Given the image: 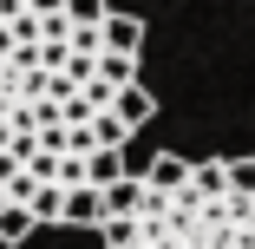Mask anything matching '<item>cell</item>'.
I'll return each mask as SVG.
<instances>
[{
	"mask_svg": "<svg viewBox=\"0 0 255 249\" xmlns=\"http://www.w3.org/2000/svg\"><path fill=\"white\" fill-rule=\"evenodd\" d=\"M125 249H255V197L229 190L223 158H190L177 190L137 177Z\"/></svg>",
	"mask_w": 255,
	"mask_h": 249,
	"instance_id": "cell-1",
	"label": "cell"
},
{
	"mask_svg": "<svg viewBox=\"0 0 255 249\" xmlns=\"http://www.w3.org/2000/svg\"><path fill=\"white\" fill-rule=\"evenodd\" d=\"M112 112H118V118L131 125V138H137L150 118H157V98H150V85H144V79H131V85H118V92H112Z\"/></svg>",
	"mask_w": 255,
	"mask_h": 249,
	"instance_id": "cell-2",
	"label": "cell"
},
{
	"mask_svg": "<svg viewBox=\"0 0 255 249\" xmlns=\"http://www.w3.org/2000/svg\"><path fill=\"white\" fill-rule=\"evenodd\" d=\"M98 39H105V53H137L144 59V20L137 13H105V20H98Z\"/></svg>",
	"mask_w": 255,
	"mask_h": 249,
	"instance_id": "cell-3",
	"label": "cell"
},
{
	"mask_svg": "<svg viewBox=\"0 0 255 249\" xmlns=\"http://www.w3.org/2000/svg\"><path fill=\"white\" fill-rule=\"evenodd\" d=\"M59 223H72V230H98V223H105V204H98V190H92V184L59 190Z\"/></svg>",
	"mask_w": 255,
	"mask_h": 249,
	"instance_id": "cell-4",
	"label": "cell"
},
{
	"mask_svg": "<svg viewBox=\"0 0 255 249\" xmlns=\"http://www.w3.org/2000/svg\"><path fill=\"white\" fill-rule=\"evenodd\" d=\"M125 171H131V158H125V151H92V158H85V184H92V190L118 184Z\"/></svg>",
	"mask_w": 255,
	"mask_h": 249,
	"instance_id": "cell-5",
	"label": "cell"
},
{
	"mask_svg": "<svg viewBox=\"0 0 255 249\" xmlns=\"http://www.w3.org/2000/svg\"><path fill=\"white\" fill-rule=\"evenodd\" d=\"M98 204H105V217H131V210H137V177L125 171L118 184H105V190H98Z\"/></svg>",
	"mask_w": 255,
	"mask_h": 249,
	"instance_id": "cell-6",
	"label": "cell"
}]
</instances>
